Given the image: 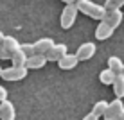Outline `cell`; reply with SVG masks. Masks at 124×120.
<instances>
[{"label":"cell","instance_id":"2e32d148","mask_svg":"<svg viewBox=\"0 0 124 120\" xmlns=\"http://www.w3.org/2000/svg\"><path fill=\"white\" fill-rule=\"evenodd\" d=\"M115 77H117L115 72H112L110 68H104V70L99 74V81H101L102 84H106V86H112L113 81H115Z\"/></svg>","mask_w":124,"mask_h":120},{"label":"cell","instance_id":"6da1fadb","mask_svg":"<svg viewBox=\"0 0 124 120\" xmlns=\"http://www.w3.org/2000/svg\"><path fill=\"white\" fill-rule=\"evenodd\" d=\"M78 9L79 13H83V14L90 16L93 20H102L106 14V7L104 6H99V4L92 2V0H78Z\"/></svg>","mask_w":124,"mask_h":120},{"label":"cell","instance_id":"5bb4252c","mask_svg":"<svg viewBox=\"0 0 124 120\" xmlns=\"http://www.w3.org/2000/svg\"><path fill=\"white\" fill-rule=\"evenodd\" d=\"M113 93H115V97L117 99H122L124 97V74H119L117 77H115V81H113Z\"/></svg>","mask_w":124,"mask_h":120},{"label":"cell","instance_id":"8fae6325","mask_svg":"<svg viewBox=\"0 0 124 120\" xmlns=\"http://www.w3.org/2000/svg\"><path fill=\"white\" fill-rule=\"evenodd\" d=\"M113 31H115V29L112 27V25H108L106 22H102V20H101L99 25H97V29H95V38L99 41H104V40H108V38L113 34Z\"/></svg>","mask_w":124,"mask_h":120},{"label":"cell","instance_id":"5b68a950","mask_svg":"<svg viewBox=\"0 0 124 120\" xmlns=\"http://www.w3.org/2000/svg\"><path fill=\"white\" fill-rule=\"evenodd\" d=\"M95 50H97L95 43H92V41H86V43L79 45V49H78V52H76V56H78L79 61H88V59L93 57Z\"/></svg>","mask_w":124,"mask_h":120},{"label":"cell","instance_id":"9c48e42d","mask_svg":"<svg viewBox=\"0 0 124 120\" xmlns=\"http://www.w3.org/2000/svg\"><path fill=\"white\" fill-rule=\"evenodd\" d=\"M47 63H49L47 56H43V54H34V56H31V57H27L25 66H27L29 70H38V68H43Z\"/></svg>","mask_w":124,"mask_h":120},{"label":"cell","instance_id":"30bf717a","mask_svg":"<svg viewBox=\"0 0 124 120\" xmlns=\"http://www.w3.org/2000/svg\"><path fill=\"white\" fill-rule=\"evenodd\" d=\"M15 118H16V109L13 102L9 100L0 102V120H15Z\"/></svg>","mask_w":124,"mask_h":120},{"label":"cell","instance_id":"8992f818","mask_svg":"<svg viewBox=\"0 0 124 120\" xmlns=\"http://www.w3.org/2000/svg\"><path fill=\"white\" fill-rule=\"evenodd\" d=\"M122 16H124V14H122L121 9H110V11H106L102 22H106L108 25H112L113 29H117L119 25L122 23Z\"/></svg>","mask_w":124,"mask_h":120},{"label":"cell","instance_id":"7c38bea8","mask_svg":"<svg viewBox=\"0 0 124 120\" xmlns=\"http://www.w3.org/2000/svg\"><path fill=\"white\" fill-rule=\"evenodd\" d=\"M78 63H79V59H78L76 54H67V56H63V57L58 61V65H59L61 70H72V68L78 66Z\"/></svg>","mask_w":124,"mask_h":120},{"label":"cell","instance_id":"ffe728a7","mask_svg":"<svg viewBox=\"0 0 124 120\" xmlns=\"http://www.w3.org/2000/svg\"><path fill=\"white\" fill-rule=\"evenodd\" d=\"M20 49L27 54V57L34 56V45H32V43H20Z\"/></svg>","mask_w":124,"mask_h":120},{"label":"cell","instance_id":"ba28073f","mask_svg":"<svg viewBox=\"0 0 124 120\" xmlns=\"http://www.w3.org/2000/svg\"><path fill=\"white\" fill-rule=\"evenodd\" d=\"M34 54H43L47 56V52H49L50 49H52L54 45V40L52 38H41V40H38V41H34Z\"/></svg>","mask_w":124,"mask_h":120},{"label":"cell","instance_id":"7a4b0ae2","mask_svg":"<svg viewBox=\"0 0 124 120\" xmlns=\"http://www.w3.org/2000/svg\"><path fill=\"white\" fill-rule=\"evenodd\" d=\"M78 4H67L65 7H63L61 11V18H59V22H61V27L63 29H70L72 25L76 23V18H78Z\"/></svg>","mask_w":124,"mask_h":120},{"label":"cell","instance_id":"ac0fdd59","mask_svg":"<svg viewBox=\"0 0 124 120\" xmlns=\"http://www.w3.org/2000/svg\"><path fill=\"white\" fill-rule=\"evenodd\" d=\"M106 109H108V102L106 100H97L95 104H93V108H92V113L99 118V117H104Z\"/></svg>","mask_w":124,"mask_h":120},{"label":"cell","instance_id":"4316f807","mask_svg":"<svg viewBox=\"0 0 124 120\" xmlns=\"http://www.w3.org/2000/svg\"><path fill=\"white\" fill-rule=\"evenodd\" d=\"M2 70H4V68H2V66H0V75H2Z\"/></svg>","mask_w":124,"mask_h":120},{"label":"cell","instance_id":"7402d4cb","mask_svg":"<svg viewBox=\"0 0 124 120\" xmlns=\"http://www.w3.org/2000/svg\"><path fill=\"white\" fill-rule=\"evenodd\" d=\"M0 59H11V54L4 50V47L0 45Z\"/></svg>","mask_w":124,"mask_h":120},{"label":"cell","instance_id":"603a6c76","mask_svg":"<svg viewBox=\"0 0 124 120\" xmlns=\"http://www.w3.org/2000/svg\"><path fill=\"white\" fill-rule=\"evenodd\" d=\"M83 120H99V118H97L93 113H88V115H85V117H83Z\"/></svg>","mask_w":124,"mask_h":120},{"label":"cell","instance_id":"d6986e66","mask_svg":"<svg viewBox=\"0 0 124 120\" xmlns=\"http://www.w3.org/2000/svg\"><path fill=\"white\" fill-rule=\"evenodd\" d=\"M122 6H124V0H106V2H104L106 11H110V9H121Z\"/></svg>","mask_w":124,"mask_h":120},{"label":"cell","instance_id":"44dd1931","mask_svg":"<svg viewBox=\"0 0 124 120\" xmlns=\"http://www.w3.org/2000/svg\"><path fill=\"white\" fill-rule=\"evenodd\" d=\"M4 100H7V90L4 86H0V102H4Z\"/></svg>","mask_w":124,"mask_h":120},{"label":"cell","instance_id":"83f0119b","mask_svg":"<svg viewBox=\"0 0 124 120\" xmlns=\"http://www.w3.org/2000/svg\"><path fill=\"white\" fill-rule=\"evenodd\" d=\"M122 74H124V68H122Z\"/></svg>","mask_w":124,"mask_h":120},{"label":"cell","instance_id":"484cf974","mask_svg":"<svg viewBox=\"0 0 124 120\" xmlns=\"http://www.w3.org/2000/svg\"><path fill=\"white\" fill-rule=\"evenodd\" d=\"M115 120H124V109H122V113H121V115H119V117H117V118H115Z\"/></svg>","mask_w":124,"mask_h":120},{"label":"cell","instance_id":"cb8c5ba5","mask_svg":"<svg viewBox=\"0 0 124 120\" xmlns=\"http://www.w3.org/2000/svg\"><path fill=\"white\" fill-rule=\"evenodd\" d=\"M4 38H6V34H4L2 31H0V45H2V41H4Z\"/></svg>","mask_w":124,"mask_h":120},{"label":"cell","instance_id":"4fadbf2b","mask_svg":"<svg viewBox=\"0 0 124 120\" xmlns=\"http://www.w3.org/2000/svg\"><path fill=\"white\" fill-rule=\"evenodd\" d=\"M2 47H4V50H6V52H9V54L13 56V52H16V50L20 49V43H18V40H16V38L6 36V38H4V41H2Z\"/></svg>","mask_w":124,"mask_h":120},{"label":"cell","instance_id":"52a82bcc","mask_svg":"<svg viewBox=\"0 0 124 120\" xmlns=\"http://www.w3.org/2000/svg\"><path fill=\"white\" fill-rule=\"evenodd\" d=\"M67 54H68L67 45L65 43H56L47 52V59H49V61H59V59H61L63 56H67Z\"/></svg>","mask_w":124,"mask_h":120},{"label":"cell","instance_id":"9a60e30c","mask_svg":"<svg viewBox=\"0 0 124 120\" xmlns=\"http://www.w3.org/2000/svg\"><path fill=\"white\" fill-rule=\"evenodd\" d=\"M11 61H13V66H25V63H27V54H25L22 49H18L16 52H13Z\"/></svg>","mask_w":124,"mask_h":120},{"label":"cell","instance_id":"277c9868","mask_svg":"<svg viewBox=\"0 0 124 120\" xmlns=\"http://www.w3.org/2000/svg\"><path fill=\"white\" fill-rule=\"evenodd\" d=\"M122 109H124L122 99H115V100L108 102V109H106V113H104L102 118H104V120H115L119 115L122 113Z\"/></svg>","mask_w":124,"mask_h":120},{"label":"cell","instance_id":"d4e9b609","mask_svg":"<svg viewBox=\"0 0 124 120\" xmlns=\"http://www.w3.org/2000/svg\"><path fill=\"white\" fill-rule=\"evenodd\" d=\"M61 2H65V4H76L78 0H61Z\"/></svg>","mask_w":124,"mask_h":120},{"label":"cell","instance_id":"3957f363","mask_svg":"<svg viewBox=\"0 0 124 120\" xmlns=\"http://www.w3.org/2000/svg\"><path fill=\"white\" fill-rule=\"evenodd\" d=\"M27 66H9V68H4L2 70V79L4 81H9V83H15V81H22L27 77Z\"/></svg>","mask_w":124,"mask_h":120},{"label":"cell","instance_id":"e0dca14e","mask_svg":"<svg viewBox=\"0 0 124 120\" xmlns=\"http://www.w3.org/2000/svg\"><path fill=\"white\" fill-rule=\"evenodd\" d=\"M108 68L119 75V74H122L124 63L121 61V57H117V56H112V57H108Z\"/></svg>","mask_w":124,"mask_h":120}]
</instances>
